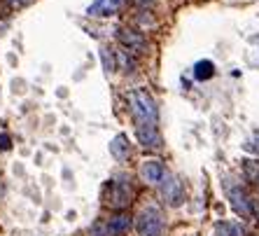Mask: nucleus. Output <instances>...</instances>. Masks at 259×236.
Listing matches in <instances>:
<instances>
[{
	"label": "nucleus",
	"mask_w": 259,
	"mask_h": 236,
	"mask_svg": "<svg viewBox=\"0 0 259 236\" xmlns=\"http://www.w3.org/2000/svg\"><path fill=\"white\" fill-rule=\"evenodd\" d=\"M124 0H94L89 7H87V14L89 17H112V14L119 12V7Z\"/></svg>",
	"instance_id": "nucleus-9"
},
{
	"label": "nucleus",
	"mask_w": 259,
	"mask_h": 236,
	"mask_svg": "<svg viewBox=\"0 0 259 236\" xmlns=\"http://www.w3.org/2000/svg\"><path fill=\"white\" fill-rule=\"evenodd\" d=\"M161 185V196L168 206L178 208L185 201V182L180 180L178 176H166V180L159 182Z\"/></svg>",
	"instance_id": "nucleus-4"
},
{
	"label": "nucleus",
	"mask_w": 259,
	"mask_h": 236,
	"mask_svg": "<svg viewBox=\"0 0 259 236\" xmlns=\"http://www.w3.org/2000/svg\"><path fill=\"white\" fill-rule=\"evenodd\" d=\"M163 213L157 206H147L140 211L138 220H136V229L140 236H161L163 234Z\"/></svg>",
	"instance_id": "nucleus-3"
},
{
	"label": "nucleus",
	"mask_w": 259,
	"mask_h": 236,
	"mask_svg": "<svg viewBox=\"0 0 259 236\" xmlns=\"http://www.w3.org/2000/svg\"><path fill=\"white\" fill-rule=\"evenodd\" d=\"M101 61H103V68H105V73H112V70L117 68V61H115V56L110 54L108 47H101Z\"/></svg>",
	"instance_id": "nucleus-13"
},
{
	"label": "nucleus",
	"mask_w": 259,
	"mask_h": 236,
	"mask_svg": "<svg viewBox=\"0 0 259 236\" xmlns=\"http://www.w3.org/2000/svg\"><path fill=\"white\" fill-rule=\"evenodd\" d=\"M229 199L234 211L241 215V218H250L254 213V199L247 196V192L241 187V185H229Z\"/></svg>",
	"instance_id": "nucleus-6"
},
{
	"label": "nucleus",
	"mask_w": 259,
	"mask_h": 236,
	"mask_svg": "<svg viewBox=\"0 0 259 236\" xmlns=\"http://www.w3.org/2000/svg\"><path fill=\"white\" fill-rule=\"evenodd\" d=\"M245 176L259 185V162H245Z\"/></svg>",
	"instance_id": "nucleus-14"
},
{
	"label": "nucleus",
	"mask_w": 259,
	"mask_h": 236,
	"mask_svg": "<svg viewBox=\"0 0 259 236\" xmlns=\"http://www.w3.org/2000/svg\"><path fill=\"white\" fill-rule=\"evenodd\" d=\"M117 37H119V43L126 49H131V52H145V49H147V37L136 28H119L117 30Z\"/></svg>",
	"instance_id": "nucleus-7"
},
{
	"label": "nucleus",
	"mask_w": 259,
	"mask_h": 236,
	"mask_svg": "<svg viewBox=\"0 0 259 236\" xmlns=\"http://www.w3.org/2000/svg\"><path fill=\"white\" fill-rule=\"evenodd\" d=\"M110 154H112L117 162H126L128 159L131 150H128V138L124 136V133H119V136L112 138V143H110Z\"/></svg>",
	"instance_id": "nucleus-10"
},
{
	"label": "nucleus",
	"mask_w": 259,
	"mask_h": 236,
	"mask_svg": "<svg viewBox=\"0 0 259 236\" xmlns=\"http://www.w3.org/2000/svg\"><path fill=\"white\" fill-rule=\"evenodd\" d=\"M215 236H243V227L238 222H220L215 227Z\"/></svg>",
	"instance_id": "nucleus-12"
},
{
	"label": "nucleus",
	"mask_w": 259,
	"mask_h": 236,
	"mask_svg": "<svg viewBox=\"0 0 259 236\" xmlns=\"http://www.w3.org/2000/svg\"><path fill=\"white\" fill-rule=\"evenodd\" d=\"M212 75H215V63H212V61H199V63H196V66H194V77L196 80H201V82H203V80H210Z\"/></svg>",
	"instance_id": "nucleus-11"
},
{
	"label": "nucleus",
	"mask_w": 259,
	"mask_h": 236,
	"mask_svg": "<svg viewBox=\"0 0 259 236\" xmlns=\"http://www.w3.org/2000/svg\"><path fill=\"white\" fill-rule=\"evenodd\" d=\"M10 147H12V140H10V136L0 133V150H10Z\"/></svg>",
	"instance_id": "nucleus-16"
},
{
	"label": "nucleus",
	"mask_w": 259,
	"mask_h": 236,
	"mask_svg": "<svg viewBox=\"0 0 259 236\" xmlns=\"http://www.w3.org/2000/svg\"><path fill=\"white\" fill-rule=\"evenodd\" d=\"M257 236H259V234H257Z\"/></svg>",
	"instance_id": "nucleus-17"
},
{
	"label": "nucleus",
	"mask_w": 259,
	"mask_h": 236,
	"mask_svg": "<svg viewBox=\"0 0 259 236\" xmlns=\"http://www.w3.org/2000/svg\"><path fill=\"white\" fill-rule=\"evenodd\" d=\"M128 229H131V218L124 215V213H119L115 218H110L94 227V231H96L98 236H124Z\"/></svg>",
	"instance_id": "nucleus-5"
},
{
	"label": "nucleus",
	"mask_w": 259,
	"mask_h": 236,
	"mask_svg": "<svg viewBox=\"0 0 259 236\" xmlns=\"http://www.w3.org/2000/svg\"><path fill=\"white\" fill-rule=\"evenodd\" d=\"M133 194H136V189H133V185H131V178L117 176L105 185L103 199H105V204H108L110 208H126L133 201Z\"/></svg>",
	"instance_id": "nucleus-2"
},
{
	"label": "nucleus",
	"mask_w": 259,
	"mask_h": 236,
	"mask_svg": "<svg viewBox=\"0 0 259 236\" xmlns=\"http://www.w3.org/2000/svg\"><path fill=\"white\" fill-rule=\"evenodd\" d=\"M140 176H143L145 182H150V185H159L166 178V169H163V164L159 159H147L140 166Z\"/></svg>",
	"instance_id": "nucleus-8"
},
{
	"label": "nucleus",
	"mask_w": 259,
	"mask_h": 236,
	"mask_svg": "<svg viewBox=\"0 0 259 236\" xmlns=\"http://www.w3.org/2000/svg\"><path fill=\"white\" fill-rule=\"evenodd\" d=\"M243 147H245L247 152H254V154H259V133H254L252 138L247 140V143H245Z\"/></svg>",
	"instance_id": "nucleus-15"
},
{
	"label": "nucleus",
	"mask_w": 259,
	"mask_h": 236,
	"mask_svg": "<svg viewBox=\"0 0 259 236\" xmlns=\"http://www.w3.org/2000/svg\"><path fill=\"white\" fill-rule=\"evenodd\" d=\"M128 108H131L136 131L138 129H159V108L157 101L147 89L128 91Z\"/></svg>",
	"instance_id": "nucleus-1"
}]
</instances>
